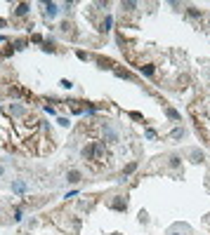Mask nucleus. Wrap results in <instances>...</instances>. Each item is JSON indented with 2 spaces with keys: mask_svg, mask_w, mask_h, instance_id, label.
Here are the masks:
<instances>
[{
  "mask_svg": "<svg viewBox=\"0 0 210 235\" xmlns=\"http://www.w3.org/2000/svg\"><path fill=\"white\" fill-rule=\"evenodd\" d=\"M189 155H191V160H194V162H203V153H201L198 148H194Z\"/></svg>",
  "mask_w": 210,
  "mask_h": 235,
  "instance_id": "nucleus-3",
  "label": "nucleus"
},
{
  "mask_svg": "<svg viewBox=\"0 0 210 235\" xmlns=\"http://www.w3.org/2000/svg\"><path fill=\"white\" fill-rule=\"evenodd\" d=\"M45 10H47V16H57V5L54 2H45Z\"/></svg>",
  "mask_w": 210,
  "mask_h": 235,
  "instance_id": "nucleus-4",
  "label": "nucleus"
},
{
  "mask_svg": "<svg viewBox=\"0 0 210 235\" xmlns=\"http://www.w3.org/2000/svg\"><path fill=\"white\" fill-rule=\"evenodd\" d=\"M10 113H14V115H22L24 108H22V106H10Z\"/></svg>",
  "mask_w": 210,
  "mask_h": 235,
  "instance_id": "nucleus-10",
  "label": "nucleus"
},
{
  "mask_svg": "<svg viewBox=\"0 0 210 235\" xmlns=\"http://www.w3.org/2000/svg\"><path fill=\"white\" fill-rule=\"evenodd\" d=\"M168 118H173V120H179V113L173 111V108H168Z\"/></svg>",
  "mask_w": 210,
  "mask_h": 235,
  "instance_id": "nucleus-11",
  "label": "nucleus"
},
{
  "mask_svg": "<svg viewBox=\"0 0 210 235\" xmlns=\"http://www.w3.org/2000/svg\"><path fill=\"white\" fill-rule=\"evenodd\" d=\"M26 12H28V5H26V2H22V5L17 7V14H19V16H24Z\"/></svg>",
  "mask_w": 210,
  "mask_h": 235,
  "instance_id": "nucleus-6",
  "label": "nucleus"
},
{
  "mask_svg": "<svg viewBox=\"0 0 210 235\" xmlns=\"http://www.w3.org/2000/svg\"><path fill=\"white\" fill-rule=\"evenodd\" d=\"M12 188H14L17 193H22V191H26V186H24L22 181H14V183H12Z\"/></svg>",
  "mask_w": 210,
  "mask_h": 235,
  "instance_id": "nucleus-7",
  "label": "nucleus"
},
{
  "mask_svg": "<svg viewBox=\"0 0 210 235\" xmlns=\"http://www.w3.org/2000/svg\"><path fill=\"white\" fill-rule=\"evenodd\" d=\"M2 174H5V167H2V165H0V176H2Z\"/></svg>",
  "mask_w": 210,
  "mask_h": 235,
  "instance_id": "nucleus-14",
  "label": "nucleus"
},
{
  "mask_svg": "<svg viewBox=\"0 0 210 235\" xmlns=\"http://www.w3.org/2000/svg\"><path fill=\"white\" fill-rule=\"evenodd\" d=\"M66 179H69L71 183H78V181H81V172H78V169H71V172H69V176H66Z\"/></svg>",
  "mask_w": 210,
  "mask_h": 235,
  "instance_id": "nucleus-2",
  "label": "nucleus"
},
{
  "mask_svg": "<svg viewBox=\"0 0 210 235\" xmlns=\"http://www.w3.org/2000/svg\"><path fill=\"white\" fill-rule=\"evenodd\" d=\"M109 28H111V16H106L102 21V31H109Z\"/></svg>",
  "mask_w": 210,
  "mask_h": 235,
  "instance_id": "nucleus-8",
  "label": "nucleus"
},
{
  "mask_svg": "<svg viewBox=\"0 0 210 235\" xmlns=\"http://www.w3.org/2000/svg\"><path fill=\"white\" fill-rule=\"evenodd\" d=\"M104 136L109 139V144H116V141H118V132H116L111 125H104Z\"/></svg>",
  "mask_w": 210,
  "mask_h": 235,
  "instance_id": "nucleus-1",
  "label": "nucleus"
},
{
  "mask_svg": "<svg viewBox=\"0 0 210 235\" xmlns=\"http://www.w3.org/2000/svg\"><path fill=\"white\" fill-rule=\"evenodd\" d=\"M128 207V202H125L123 198H118V200H113V209H125Z\"/></svg>",
  "mask_w": 210,
  "mask_h": 235,
  "instance_id": "nucleus-5",
  "label": "nucleus"
},
{
  "mask_svg": "<svg viewBox=\"0 0 210 235\" xmlns=\"http://www.w3.org/2000/svg\"><path fill=\"white\" fill-rule=\"evenodd\" d=\"M61 87H66V90H71V87H73V82H71V80H61Z\"/></svg>",
  "mask_w": 210,
  "mask_h": 235,
  "instance_id": "nucleus-13",
  "label": "nucleus"
},
{
  "mask_svg": "<svg viewBox=\"0 0 210 235\" xmlns=\"http://www.w3.org/2000/svg\"><path fill=\"white\" fill-rule=\"evenodd\" d=\"M137 7V2H123V10H128V12H132Z\"/></svg>",
  "mask_w": 210,
  "mask_h": 235,
  "instance_id": "nucleus-12",
  "label": "nucleus"
},
{
  "mask_svg": "<svg viewBox=\"0 0 210 235\" xmlns=\"http://www.w3.org/2000/svg\"><path fill=\"white\" fill-rule=\"evenodd\" d=\"M142 73H144V75H151V73H154V66H151V64L142 66Z\"/></svg>",
  "mask_w": 210,
  "mask_h": 235,
  "instance_id": "nucleus-9",
  "label": "nucleus"
}]
</instances>
